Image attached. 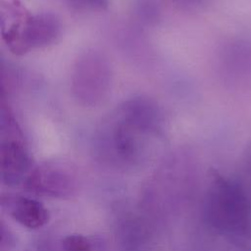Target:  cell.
<instances>
[{
	"mask_svg": "<svg viewBox=\"0 0 251 251\" xmlns=\"http://www.w3.org/2000/svg\"><path fill=\"white\" fill-rule=\"evenodd\" d=\"M69 3L82 11H100L107 8L109 0H68Z\"/></svg>",
	"mask_w": 251,
	"mask_h": 251,
	"instance_id": "obj_9",
	"label": "cell"
},
{
	"mask_svg": "<svg viewBox=\"0 0 251 251\" xmlns=\"http://www.w3.org/2000/svg\"><path fill=\"white\" fill-rule=\"evenodd\" d=\"M165 119L156 102L134 97L117 105L100 122L96 132L99 145L125 163L145 159L161 143Z\"/></svg>",
	"mask_w": 251,
	"mask_h": 251,
	"instance_id": "obj_1",
	"label": "cell"
},
{
	"mask_svg": "<svg viewBox=\"0 0 251 251\" xmlns=\"http://www.w3.org/2000/svg\"><path fill=\"white\" fill-rule=\"evenodd\" d=\"M208 223L224 233L239 234L250 221V203L243 188L235 180L214 174L205 198Z\"/></svg>",
	"mask_w": 251,
	"mask_h": 251,
	"instance_id": "obj_3",
	"label": "cell"
},
{
	"mask_svg": "<svg viewBox=\"0 0 251 251\" xmlns=\"http://www.w3.org/2000/svg\"><path fill=\"white\" fill-rule=\"evenodd\" d=\"M71 176L57 165H43L31 170L25 185L38 194L61 196L67 194L72 187Z\"/></svg>",
	"mask_w": 251,
	"mask_h": 251,
	"instance_id": "obj_6",
	"label": "cell"
},
{
	"mask_svg": "<svg viewBox=\"0 0 251 251\" xmlns=\"http://www.w3.org/2000/svg\"><path fill=\"white\" fill-rule=\"evenodd\" d=\"M62 23L53 13L32 14L20 0L1 3V38L15 55L50 46L62 35Z\"/></svg>",
	"mask_w": 251,
	"mask_h": 251,
	"instance_id": "obj_2",
	"label": "cell"
},
{
	"mask_svg": "<svg viewBox=\"0 0 251 251\" xmlns=\"http://www.w3.org/2000/svg\"><path fill=\"white\" fill-rule=\"evenodd\" d=\"M62 247L64 251H91L90 241L80 234H70L63 238Z\"/></svg>",
	"mask_w": 251,
	"mask_h": 251,
	"instance_id": "obj_8",
	"label": "cell"
},
{
	"mask_svg": "<svg viewBox=\"0 0 251 251\" xmlns=\"http://www.w3.org/2000/svg\"><path fill=\"white\" fill-rule=\"evenodd\" d=\"M3 205L10 217L25 227L39 228L49 221L48 210L35 199L24 196L10 197L7 201L3 200Z\"/></svg>",
	"mask_w": 251,
	"mask_h": 251,
	"instance_id": "obj_7",
	"label": "cell"
},
{
	"mask_svg": "<svg viewBox=\"0 0 251 251\" xmlns=\"http://www.w3.org/2000/svg\"><path fill=\"white\" fill-rule=\"evenodd\" d=\"M110 82V66L100 53L90 51L77 60L73 74V91L80 102L85 105L101 102Z\"/></svg>",
	"mask_w": 251,
	"mask_h": 251,
	"instance_id": "obj_5",
	"label": "cell"
},
{
	"mask_svg": "<svg viewBox=\"0 0 251 251\" xmlns=\"http://www.w3.org/2000/svg\"><path fill=\"white\" fill-rule=\"evenodd\" d=\"M1 174L9 185L25 182L31 172V157L12 110L2 102L1 107Z\"/></svg>",
	"mask_w": 251,
	"mask_h": 251,
	"instance_id": "obj_4",
	"label": "cell"
}]
</instances>
